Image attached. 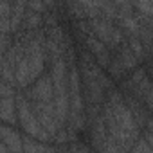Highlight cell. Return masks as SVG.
Segmentation results:
<instances>
[{
	"instance_id": "6da1fadb",
	"label": "cell",
	"mask_w": 153,
	"mask_h": 153,
	"mask_svg": "<svg viewBox=\"0 0 153 153\" xmlns=\"http://www.w3.org/2000/svg\"><path fill=\"white\" fill-rule=\"evenodd\" d=\"M85 22H87L88 31H90L108 51H117V49L126 42V38H124L123 31L117 27V24H115L114 20L103 16V15L94 16V18L85 20Z\"/></svg>"
},
{
	"instance_id": "7a4b0ae2",
	"label": "cell",
	"mask_w": 153,
	"mask_h": 153,
	"mask_svg": "<svg viewBox=\"0 0 153 153\" xmlns=\"http://www.w3.org/2000/svg\"><path fill=\"white\" fill-rule=\"evenodd\" d=\"M16 119L20 121V124L25 130L27 137H31L34 140H40V142H51L52 140L49 137V133L42 128V124L38 123V119L34 117L33 108H31L29 101L24 96L16 97Z\"/></svg>"
},
{
	"instance_id": "3957f363",
	"label": "cell",
	"mask_w": 153,
	"mask_h": 153,
	"mask_svg": "<svg viewBox=\"0 0 153 153\" xmlns=\"http://www.w3.org/2000/svg\"><path fill=\"white\" fill-rule=\"evenodd\" d=\"M24 97L29 103H49L52 101V79L51 74L43 72L40 78L24 90Z\"/></svg>"
},
{
	"instance_id": "277c9868",
	"label": "cell",
	"mask_w": 153,
	"mask_h": 153,
	"mask_svg": "<svg viewBox=\"0 0 153 153\" xmlns=\"http://www.w3.org/2000/svg\"><path fill=\"white\" fill-rule=\"evenodd\" d=\"M0 142L9 153H24V139L11 126L0 124Z\"/></svg>"
},
{
	"instance_id": "5b68a950",
	"label": "cell",
	"mask_w": 153,
	"mask_h": 153,
	"mask_svg": "<svg viewBox=\"0 0 153 153\" xmlns=\"http://www.w3.org/2000/svg\"><path fill=\"white\" fill-rule=\"evenodd\" d=\"M16 121V97L0 96V123L6 126H15Z\"/></svg>"
},
{
	"instance_id": "8992f818",
	"label": "cell",
	"mask_w": 153,
	"mask_h": 153,
	"mask_svg": "<svg viewBox=\"0 0 153 153\" xmlns=\"http://www.w3.org/2000/svg\"><path fill=\"white\" fill-rule=\"evenodd\" d=\"M24 153H65L61 148L56 146H47L45 142L34 140L31 137L24 139Z\"/></svg>"
}]
</instances>
